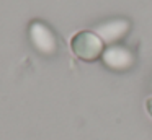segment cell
<instances>
[{
    "mask_svg": "<svg viewBox=\"0 0 152 140\" xmlns=\"http://www.w3.org/2000/svg\"><path fill=\"white\" fill-rule=\"evenodd\" d=\"M147 107H149V112L152 114V99H149V101H147Z\"/></svg>",
    "mask_w": 152,
    "mask_h": 140,
    "instance_id": "5",
    "label": "cell"
},
{
    "mask_svg": "<svg viewBox=\"0 0 152 140\" xmlns=\"http://www.w3.org/2000/svg\"><path fill=\"white\" fill-rule=\"evenodd\" d=\"M30 41L39 54L53 55L57 52V38L53 29L41 21H33L30 25Z\"/></svg>",
    "mask_w": 152,
    "mask_h": 140,
    "instance_id": "3",
    "label": "cell"
},
{
    "mask_svg": "<svg viewBox=\"0 0 152 140\" xmlns=\"http://www.w3.org/2000/svg\"><path fill=\"white\" fill-rule=\"evenodd\" d=\"M74 54L82 60H95V59L102 57L103 51H105V44L103 41L95 34L93 31H80L70 41Z\"/></svg>",
    "mask_w": 152,
    "mask_h": 140,
    "instance_id": "1",
    "label": "cell"
},
{
    "mask_svg": "<svg viewBox=\"0 0 152 140\" xmlns=\"http://www.w3.org/2000/svg\"><path fill=\"white\" fill-rule=\"evenodd\" d=\"M131 29V23L124 18H113V20H108V21L98 25L93 33L98 36L100 39L103 41V44H119L123 38L129 33Z\"/></svg>",
    "mask_w": 152,
    "mask_h": 140,
    "instance_id": "4",
    "label": "cell"
},
{
    "mask_svg": "<svg viewBox=\"0 0 152 140\" xmlns=\"http://www.w3.org/2000/svg\"><path fill=\"white\" fill-rule=\"evenodd\" d=\"M102 60L110 70L115 72H126L134 67L136 55L128 46L124 44H111L105 47L102 54Z\"/></svg>",
    "mask_w": 152,
    "mask_h": 140,
    "instance_id": "2",
    "label": "cell"
}]
</instances>
